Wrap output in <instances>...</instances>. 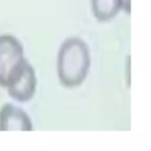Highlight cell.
<instances>
[{
  "mask_svg": "<svg viewBox=\"0 0 151 151\" xmlns=\"http://www.w3.org/2000/svg\"><path fill=\"white\" fill-rule=\"evenodd\" d=\"M91 65L87 44L78 37L63 41L57 57V73L63 86L72 88L83 84Z\"/></svg>",
  "mask_w": 151,
  "mask_h": 151,
  "instance_id": "1",
  "label": "cell"
},
{
  "mask_svg": "<svg viewBox=\"0 0 151 151\" xmlns=\"http://www.w3.org/2000/svg\"><path fill=\"white\" fill-rule=\"evenodd\" d=\"M5 88L18 101H28L33 98L37 88V77L34 68L25 58L12 72Z\"/></svg>",
  "mask_w": 151,
  "mask_h": 151,
  "instance_id": "2",
  "label": "cell"
},
{
  "mask_svg": "<svg viewBox=\"0 0 151 151\" xmlns=\"http://www.w3.org/2000/svg\"><path fill=\"white\" fill-rule=\"evenodd\" d=\"M24 59L21 42L11 34L0 35V86L6 87L15 67Z\"/></svg>",
  "mask_w": 151,
  "mask_h": 151,
  "instance_id": "3",
  "label": "cell"
},
{
  "mask_svg": "<svg viewBox=\"0 0 151 151\" xmlns=\"http://www.w3.org/2000/svg\"><path fill=\"white\" fill-rule=\"evenodd\" d=\"M31 118L22 110L12 104H5L0 110V131H31Z\"/></svg>",
  "mask_w": 151,
  "mask_h": 151,
  "instance_id": "4",
  "label": "cell"
},
{
  "mask_svg": "<svg viewBox=\"0 0 151 151\" xmlns=\"http://www.w3.org/2000/svg\"><path fill=\"white\" fill-rule=\"evenodd\" d=\"M91 9L99 22H107L122 9L120 0H91Z\"/></svg>",
  "mask_w": 151,
  "mask_h": 151,
  "instance_id": "5",
  "label": "cell"
},
{
  "mask_svg": "<svg viewBox=\"0 0 151 151\" xmlns=\"http://www.w3.org/2000/svg\"><path fill=\"white\" fill-rule=\"evenodd\" d=\"M130 0H120V6H122V9L125 11L127 14L130 13Z\"/></svg>",
  "mask_w": 151,
  "mask_h": 151,
  "instance_id": "6",
  "label": "cell"
}]
</instances>
